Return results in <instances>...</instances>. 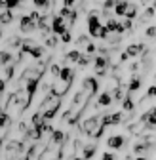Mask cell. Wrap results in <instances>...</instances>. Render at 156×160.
I'll return each mask as SVG.
<instances>
[{"instance_id":"obj_24","label":"cell","mask_w":156,"mask_h":160,"mask_svg":"<svg viewBox=\"0 0 156 160\" xmlns=\"http://www.w3.org/2000/svg\"><path fill=\"white\" fill-rule=\"evenodd\" d=\"M118 25H120V23L116 21V19H109V21H107V29H109L110 32H114L116 29H118Z\"/></svg>"},{"instance_id":"obj_43","label":"cell","mask_w":156,"mask_h":160,"mask_svg":"<svg viewBox=\"0 0 156 160\" xmlns=\"http://www.w3.org/2000/svg\"><path fill=\"white\" fill-rule=\"evenodd\" d=\"M0 145H2V137H0Z\"/></svg>"},{"instance_id":"obj_25","label":"cell","mask_w":156,"mask_h":160,"mask_svg":"<svg viewBox=\"0 0 156 160\" xmlns=\"http://www.w3.org/2000/svg\"><path fill=\"white\" fill-rule=\"evenodd\" d=\"M46 44H48V48H55L57 46V34L55 36H46Z\"/></svg>"},{"instance_id":"obj_42","label":"cell","mask_w":156,"mask_h":160,"mask_svg":"<svg viewBox=\"0 0 156 160\" xmlns=\"http://www.w3.org/2000/svg\"><path fill=\"white\" fill-rule=\"evenodd\" d=\"M133 160H147L145 156H137V158H133Z\"/></svg>"},{"instance_id":"obj_40","label":"cell","mask_w":156,"mask_h":160,"mask_svg":"<svg viewBox=\"0 0 156 160\" xmlns=\"http://www.w3.org/2000/svg\"><path fill=\"white\" fill-rule=\"evenodd\" d=\"M71 160H86V158H84V156H72Z\"/></svg>"},{"instance_id":"obj_13","label":"cell","mask_w":156,"mask_h":160,"mask_svg":"<svg viewBox=\"0 0 156 160\" xmlns=\"http://www.w3.org/2000/svg\"><path fill=\"white\" fill-rule=\"evenodd\" d=\"M72 76H74V72H72V69H69V67H65V69H61V74H59V78L63 80V82H67V84H71V82H72Z\"/></svg>"},{"instance_id":"obj_35","label":"cell","mask_w":156,"mask_h":160,"mask_svg":"<svg viewBox=\"0 0 156 160\" xmlns=\"http://www.w3.org/2000/svg\"><path fill=\"white\" fill-rule=\"evenodd\" d=\"M128 57H129V53H128V52L120 53V63H126V61H128Z\"/></svg>"},{"instance_id":"obj_44","label":"cell","mask_w":156,"mask_h":160,"mask_svg":"<svg viewBox=\"0 0 156 160\" xmlns=\"http://www.w3.org/2000/svg\"><path fill=\"white\" fill-rule=\"evenodd\" d=\"M0 112H2V105H0Z\"/></svg>"},{"instance_id":"obj_22","label":"cell","mask_w":156,"mask_h":160,"mask_svg":"<svg viewBox=\"0 0 156 160\" xmlns=\"http://www.w3.org/2000/svg\"><path fill=\"white\" fill-rule=\"evenodd\" d=\"M21 4H23V0H6V8H10V10H15Z\"/></svg>"},{"instance_id":"obj_17","label":"cell","mask_w":156,"mask_h":160,"mask_svg":"<svg viewBox=\"0 0 156 160\" xmlns=\"http://www.w3.org/2000/svg\"><path fill=\"white\" fill-rule=\"evenodd\" d=\"M133 107H135V105H133V99H131V93H129L128 97H124V101H122V109L129 112V111H133Z\"/></svg>"},{"instance_id":"obj_4","label":"cell","mask_w":156,"mask_h":160,"mask_svg":"<svg viewBox=\"0 0 156 160\" xmlns=\"http://www.w3.org/2000/svg\"><path fill=\"white\" fill-rule=\"evenodd\" d=\"M65 31H69V29H67L65 17H63V15H55V17H53V21H51V32L57 34V36H61Z\"/></svg>"},{"instance_id":"obj_27","label":"cell","mask_w":156,"mask_h":160,"mask_svg":"<svg viewBox=\"0 0 156 160\" xmlns=\"http://www.w3.org/2000/svg\"><path fill=\"white\" fill-rule=\"evenodd\" d=\"M88 44H90V38H88V36H78L76 46H88Z\"/></svg>"},{"instance_id":"obj_21","label":"cell","mask_w":156,"mask_h":160,"mask_svg":"<svg viewBox=\"0 0 156 160\" xmlns=\"http://www.w3.org/2000/svg\"><path fill=\"white\" fill-rule=\"evenodd\" d=\"M126 17H128V19L137 17V6H135V4H129V6H128V12H126Z\"/></svg>"},{"instance_id":"obj_9","label":"cell","mask_w":156,"mask_h":160,"mask_svg":"<svg viewBox=\"0 0 156 160\" xmlns=\"http://www.w3.org/2000/svg\"><path fill=\"white\" fill-rule=\"evenodd\" d=\"M110 101H112V95H110V92L107 90V92H103V93L99 95V99H97V103H95V107H97V109H103V107H109V105H110Z\"/></svg>"},{"instance_id":"obj_26","label":"cell","mask_w":156,"mask_h":160,"mask_svg":"<svg viewBox=\"0 0 156 160\" xmlns=\"http://www.w3.org/2000/svg\"><path fill=\"white\" fill-rule=\"evenodd\" d=\"M78 65H80V67H86V65H90V53H86V55H80V59H78Z\"/></svg>"},{"instance_id":"obj_20","label":"cell","mask_w":156,"mask_h":160,"mask_svg":"<svg viewBox=\"0 0 156 160\" xmlns=\"http://www.w3.org/2000/svg\"><path fill=\"white\" fill-rule=\"evenodd\" d=\"M80 52H78V50H72V52H69L67 53V61H71V63H76L78 61V59H80Z\"/></svg>"},{"instance_id":"obj_29","label":"cell","mask_w":156,"mask_h":160,"mask_svg":"<svg viewBox=\"0 0 156 160\" xmlns=\"http://www.w3.org/2000/svg\"><path fill=\"white\" fill-rule=\"evenodd\" d=\"M51 74H53L55 78H59V74H61V69H59V65H51Z\"/></svg>"},{"instance_id":"obj_33","label":"cell","mask_w":156,"mask_h":160,"mask_svg":"<svg viewBox=\"0 0 156 160\" xmlns=\"http://www.w3.org/2000/svg\"><path fill=\"white\" fill-rule=\"evenodd\" d=\"M95 50H97V48H95V44H91V42H90V44L86 46V53H90V55H91V53H93Z\"/></svg>"},{"instance_id":"obj_10","label":"cell","mask_w":156,"mask_h":160,"mask_svg":"<svg viewBox=\"0 0 156 160\" xmlns=\"http://www.w3.org/2000/svg\"><path fill=\"white\" fill-rule=\"evenodd\" d=\"M147 48H145V44H131V46H128V53H129V57H137V55H141L143 52H145Z\"/></svg>"},{"instance_id":"obj_5","label":"cell","mask_w":156,"mask_h":160,"mask_svg":"<svg viewBox=\"0 0 156 160\" xmlns=\"http://www.w3.org/2000/svg\"><path fill=\"white\" fill-rule=\"evenodd\" d=\"M107 69H109V57L99 55V57L93 61V71H95V74H97V76H105V74H107Z\"/></svg>"},{"instance_id":"obj_34","label":"cell","mask_w":156,"mask_h":160,"mask_svg":"<svg viewBox=\"0 0 156 160\" xmlns=\"http://www.w3.org/2000/svg\"><path fill=\"white\" fill-rule=\"evenodd\" d=\"M122 25H124V29H126V31H128V29H131V19H128V17H126L124 21H122Z\"/></svg>"},{"instance_id":"obj_36","label":"cell","mask_w":156,"mask_h":160,"mask_svg":"<svg viewBox=\"0 0 156 160\" xmlns=\"http://www.w3.org/2000/svg\"><path fill=\"white\" fill-rule=\"evenodd\" d=\"M76 2H78V0H63V4H65V6H69V8H71V6H74Z\"/></svg>"},{"instance_id":"obj_41","label":"cell","mask_w":156,"mask_h":160,"mask_svg":"<svg viewBox=\"0 0 156 160\" xmlns=\"http://www.w3.org/2000/svg\"><path fill=\"white\" fill-rule=\"evenodd\" d=\"M0 8H6V0H0Z\"/></svg>"},{"instance_id":"obj_3","label":"cell","mask_w":156,"mask_h":160,"mask_svg":"<svg viewBox=\"0 0 156 160\" xmlns=\"http://www.w3.org/2000/svg\"><path fill=\"white\" fill-rule=\"evenodd\" d=\"M99 29H101V21H99V15H97V12H91L90 17H88V31L91 36H99Z\"/></svg>"},{"instance_id":"obj_23","label":"cell","mask_w":156,"mask_h":160,"mask_svg":"<svg viewBox=\"0 0 156 160\" xmlns=\"http://www.w3.org/2000/svg\"><path fill=\"white\" fill-rule=\"evenodd\" d=\"M8 46H10V48H19V46H23V42H21V40H19V38L12 36V38L8 40Z\"/></svg>"},{"instance_id":"obj_18","label":"cell","mask_w":156,"mask_h":160,"mask_svg":"<svg viewBox=\"0 0 156 160\" xmlns=\"http://www.w3.org/2000/svg\"><path fill=\"white\" fill-rule=\"evenodd\" d=\"M10 122H12V120H10V116H8V112H0V130H4V128H8L10 126Z\"/></svg>"},{"instance_id":"obj_37","label":"cell","mask_w":156,"mask_h":160,"mask_svg":"<svg viewBox=\"0 0 156 160\" xmlns=\"http://www.w3.org/2000/svg\"><path fill=\"white\" fill-rule=\"evenodd\" d=\"M103 160H114V154L112 152H105L103 154Z\"/></svg>"},{"instance_id":"obj_38","label":"cell","mask_w":156,"mask_h":160,"mask_svg":"<svg viewBox=\"0 0 156 160\" xmlns=\"http://www.w3.org/2000/svg\"><path fill=\"white\" fill-rule=\"evenodd\" d=\"M4 90H6V80H4V78H0V93H2Z\"/></svg>"},{"instance_id":"obj_12","label":"cell","mask_w":156,"mask_h":160,"mask_svg":"<svg viewBox=\"0 0 156 160\" xmlns=\"http://www.w3.org/2000/svg\"><path fill=\"white\" fill-rule=\"evenodd\" d=\"M141 82H143V78H137V76H131L129 80V86H128V93H135L139 88H141Z\"/></svg>"},{"instance_id":"obj_1","label":"cell","mask_w":156,"mask_h":160,"mask_svg":"<svg viewBox=\"0 0 156 160\" xmlns=\"http://www.w3.org/2000/svg\"><path fill=\"white\" fill-rule=\"evenodd\" d=\"M82 132L86 133V135H90V137H93V139H99L101 135H103V132H105V124H103V118L101 116H90V118H86L84 122H82Z\"/></svg>"},{"instance_id":"obj_39","label":"cell","mask_w":156,"mask_h":160,"mask_svg":"<svg viewBox=\"0 0 156 160\" xmlns=\"http://www.w3.org/2000/svg\"><path fill=\"white\" fill-rule=\"evenodd\" d=\"M137 69H139V63H131V65H129V71H131V72L137 71Z\"/></svg>"},{"instance_id":"obj_32","label":"cell","mask_w":156,"mask_h":160,"mask_svg":"<svg viewBox=\"0 0 156 160\" xmlns=\"http://www.w3.org/2000/svg\"><path fill=\"white\" fill-rule=\"evenodd\" d=\"M147 97H156V86H150L147 90Z\"/></svg>"},{"instance_id":"obj_14","label":"cell","mask_w":156,"mask_h":160,"mask_svg":"<svg viewBox=\"0 0 156 160\" xmlns=\"http://www.w3.org/2000/svg\"><path fill=\"white\" fill-rule=\"evenodd\" d=\"M12 21H13V13H12L10 8H6V12L0 13V23H2V25H8V23H12Z\"/></svg>"},{"instance_id":"obj_15","label":"cell","mask_w":156,"mask_h":160,"mask_svg":"<svg viewBox=\"0 0 156 160\" xmlns=\"http://www.w3.org/2000/svg\"><path fill=\"white\" fill-rule=\"evenodd\" d=\"M95 149H97L95 145H86V147L82 149V156H84L86 160H91L93 154H95Z\"/></svg>"},{"instance_id":"obj_8","label":"cell","mask_w":156,"mask_h":160,"mask_svg":"<svg viewBox=\"0 0 156 160\" xmlns=\"http://www.w3.org/2000/svg\"><path fill=\"white\" fill-rule=\"evenodd\" d=\"M101 118H103V124L105 126H116V124H120L122 120H124V114L122 112H114V114H105Z\"/></svg>"},{"instance_id":"obj_19","label":"cell","mask_w":156,"mask_h":160,"mask_svg":"<svg viewBox=\"0 0 156 160\" xmlns=\"http://www.w3.org/2000/svg\"><path fill=\"white\" fill-rule=\"evenodd\" d=\"M32 4L36 8H42V10H50L51 6V0H32Z\"/></svg>"},{"instance_id":"obj_6","label":"cell","mask_w":156,"mask_h":160,"mask_svg":"<svg viewBox=\"0 0 156 160\" xmlns=\"http://www.w3.org/2000/svg\"><path fill=\"white\" fill-rule=\"evenodd\" d=\"M82 90L93 97V95L97 93V90H99V84H97V80H95L93 76H86V78L82 80Z\"/></svg>"},{"instance_id":"obj_31","label":"cell","mask_w":156,"mask_h":160,"mask_svg":"<svg viewBox=\"0 0 156 160\" xmlns=\"http://www.w3.org/2000/svg\"><path fill=\"white\" fill-rule=\"evenodd\" d=\"M61 40H63V42L67 44V42H71V40H72V36H71V32L69 31H65L63 34H61Z\"/></svg>"},{"instance_id":"obj_7","label":"cell","mask_w":156,"mask_h":160,"mask_svg":"<svg viewBox=\"0 0 156 160\" xmlns=\"http://www.w3.org/2000/svg\"><path fill=\"white\" fill-rule=\"evenodd\" d=\"M126 145V137L124 135H110L107 139V147L109 149H122Z\"/></svg>"},{"instance_id":"obj_2","label":"cell","mask_w":156,"mask_h":160,"mask_svg":"<svg viewBox=\"0 0 156 160\" xmlns=\"http://www.w3.org/2000/svg\"><path fill=\"white\" fill-rule=\"evenodd\" d=\"M36 27H38V21H36V19H32L31 15H21V19H19V29H21V32L29 34V32H32Z\"/></svg>"},{"instance_id":"obj_16","label":"cell","mask_w":156,"mask_h":160,"mask_svg":"<svg viewBox=\"0 0 156 160\" xmlns=\"http://www.w3.org/2000/svg\"><path fill=\"white\" fill-rule=\"evenodd\" d=\"M13 61V57L10 52H0V65H10Z\"/></svg>"},{"instance_id":"obj_28","label":"cell","mask_w":156,"mask_h":160,"mask_svg":"<svg viewBox=\"0 0 156 160\" xmlns=\"http://www.w3.org/2000/svg\"><path fill=\"white\" fill-rule=\"evenodd\" d=\"M116 2H118V0H105V2H103V8H105V10H110V8L116 6Z\"/></svg>"},{"instance_id":"obj_30","label":"cell","mask_w":156,"mask_h":160,"mask_svg":"<svg viewBox=\"0 0 156 160\" xmlns=\"http://www.w3.org/2000/svg\"><path fill=\"white\" fill-rule=\"evenodd\" d=\"M149 38H156V27H149L147 29V32H145Z\"/></svg>"},{"instance_id":"obj_11","label":"cell","mask_w":156,"mask_h":160,"mask_svg":"<svg viewBox=\"0 0 156 160\" xmlns=\"http://www.w3.org/2000/svg\"><path fill=\"white\" fill-rule=\"evenodd\" d=\"M128 6H129L128 0H118V2H116V6H114V13H116V15H126Z\"/></svg>"}]
</instances>
